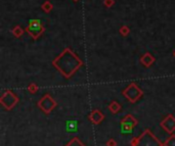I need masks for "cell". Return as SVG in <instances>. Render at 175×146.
<instances>
[{
  "label": "cell",
  "instance_id": "obj_1",
  "mask_svg": "<svg viewBox=\"0 0 175 146\" xmlns=\"http://www.w3.org/2000/svg\"><path fill=\"white\" fill-rule=\"evenodd\" d=\"M132 146H162L163 144L150 133V130H145L140 137L135 138L131 142Z\"/></svg>",
  "mask_w": 175,
  "mask_h": 146
},
{
  "label": "cell",
  "instance_id": "obj_2",
  "mask_svg": "<svg viewBox=\"0 0 175 146\" xmlns=\"http://www.w3.org/2000/svg\"><path fill=\"white\" fill-rule=\"evenodd\" d=\"M161 126H162L164 129H165L168 133H172L175 130V120L173 117L168 116L165 120H164L162 123H161Z\"/></svg>",
  "mask_w": 175,
  "mask_h": 146
},
{
  "label": "cell",
  "instance_id": "obj_3",
  "mask_svg": "<svg viewBox=\"0 0 175 146\" xmlns=\"http://www.w3.org/2000/svg\"><path fill=\"white\" fill-rule=\"evenodd\" d=\"M30 30L34 33H39L42 30V26H41L40 20H30Z\"/></svg>",
  "mask_w": 175,
  "mask_h": 146
},
{
  "label": "cell",
  "instance_id": "obj_4",
  "mask_svg": "<svg viewBox=\"0 0 175 146\" xmlns=\"http://www.w3.org/2000/svg\"><path fill=\"white\" fill-rule=\"evenodd\" d=\"M89 119L91 120L94 124H99V123H100L101 121H103L104 116L101 114L100 112H97V110H95V112H93V113L91 114V116H89Z\"/></svg>",
  "mask_w": 175,
  "mask_h": 146
},
{
  "label": "cell",
  "instance_id": "obj_5",
  "mask_svg": "<svg viewBox=\"0 0 175 146\" xmlns=\"http://www.w3.org/2000/svg\"><path fill=\"white\" fill-rule=\"evenodd\" d=\"M78 123L76 121H68L66 124V129L68 132H76Z\"/></svg>",
  "mask_w": 175,
  "mask_h": 146
},
{
  "label": "cell",
  "instance_id": "obj_6",
  "mask_svg": "<svg viewBox=\"0 0 175 146\" xmlns=\"http://www.w3.org/2000/svg\"><path fill=\"white\" fill-rule=\"evenodd\" d=\"M121 127H122V133L125 134H130L133 131V125L130 124H126V123H121Z\"/></svg>",
  "mask_w": 175,
  "mask_h": 146
},
{
  "label": "cell",
  "instance_id": "obj_7",
  "mask_svg": "<svg viewBox=\"0 0 175 146\" xmlns=\"http://www.w3.org/2000/svg\"><path fill=\"white\" fill-rule=\"evenodd\" d=\"M122 123L130 124V125H133V126H135V125H136V121L131 116H127L123 121H122Z\"/></svg>",
  "mask_w": 175,
  "mask_h": 146
},
{
  "label": "cell",
  "instance_id": "obj_8",
  "mask_svg": "<svg viewBox=\"0 0 175 146\" xmlns=\"http://www.w3.org/2000/svg\"><path fill=\"white\" fill-rule=\"evenodd\" d=\"M164 146H175V136L174 135H172V136L164 143Z\"/></svg>",
  "mask_w": 175,
  "mask_h": 146
},
{
  "label": "cell",
  "instance_id": "obj_9",
  "mask_svg": "<svg viewBox=\"0 0 175 146\" xmlns=\"http://www.w3.org/2000/svg\"><path fill=\"white\" fill-rule=\"evenodd\" d=\"M67 146H85V145L82 144L81 142L78 140V138H74Z\"/></svg>",
  "mask_w": 175,
  "mask_h": 146
},
{
  "label": "cell",
  "instance_id": "obj_10",
  "mask_svg": "<svg viewBox=\"0 0 175 146\" xmlns=\"http://www.w3.org/2000/svg\"><path fill=\"white\" fill-rule=\"evenodd\" d=\"M119 108H120V106H119L117 103H113L111 105V109H112V112H113V113H117Z\"/></svg>",
  "mask_w": 175,
  "mask_h": 146
},
{
  "label": "cell",
  "instance_id": "obj_11",
  "mask_svg": "<svg viewBox=\"0 0 175 146\" xmlns=\"http://www.w3.org/2000/svg\"><path fill=\"white\" fill-rule=\"evenodd\" d=\"M117 143H116V141H114L113 139H111V140H108L107 142V146H116Z\"/></svg>",
  "mask_w": 175,
  "mask_h": 146
}]
</instances>
